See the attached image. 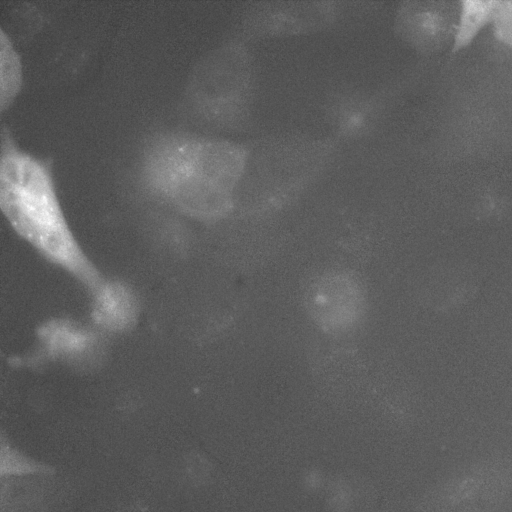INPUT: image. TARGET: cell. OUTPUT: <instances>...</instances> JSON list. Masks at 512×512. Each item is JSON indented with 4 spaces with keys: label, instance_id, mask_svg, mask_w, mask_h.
<instances>
[{
    "label": "cell",
    "instance_id": "4fadbf2b",
    "mask_svg": "<svg viewBox=\"0 0 512 512\" xmlns=\"http://www.w3.org/2000/svg\"><path fill=\"white\" fill-rule=\"evenodd\" d=\"M498 40L512 47V1H500L493 22Z\"/></svg>",
    "mask_w": 512,
    "mask_h": 512
},
{
    "label": "cell",
    "instance_id": "52a82bcc",
    "mask_svg": "<svg viewBox=\"0 0 512 512\" xmlns=\"http://www.w3.org/2000/svg\"><path fill=\"white\" fill-rule=\"evenodd\" d=\"M317 285L312 294V309L316 319L326 329H340L359 313L362 294L355 283L345 277H328Z\"/></svg>",
    "mask_w": 512,
    "mask_h": 512
},
{
    "label": "cell",
    "instance_id": "9c48e42d",
    "mask_svg": "<svg viewBox=\"0 0 512 512\" xmlns=\"http://www.w3.org/2000/svg\"><path fill=\"white\" fill-rule=\"evenodd\" d=\"M41 348L48 357L76 360L88 356L97 345L89 329L65 319H53L37 330Z\"/></svg>",
    "mask_w": 512,
    "mask_h": 512
},
{
    "label": "cell",
    "instance_id": "8fae6325",
    "mask_svg": "<svg viewBox=\"0 0 512 512\" xmlns=\"http://www.w3.org/2000/svg\"><path fill=\"white\" fill-rule=\"evenodd\" d=\"M23 82L21 57L9 34L0 29V110L14 101Z\"/></svg>",
    "mask_w": 512,
    "mask_h": 512
},
{
    "label": "cell",
    "instance_id": "3957f363",
    "mask_svg": "<svg viewBox=\"0 0 512 512\" xmlns=\"http://www.w3.org/2000/svg\"><path fill=\"white\" fill-rule=\"evenodd\" d=\"M200 119L214 129L237 132L252 120L255 68L248 42L235 36L208 54L189 88Z\"/></svg>",
    "mask_w": 512,
    "mask_h": 512
},
{
    "label": "cell",
    "instance_id": "277c9868",
    "mask_svg": "<svg viewBox=\"0 0 512 512\" xmlns=\"http://www.w3.org/2000/svg\"><path fill=\"white\" fill-rule=\"evenodd\" d=\"M343 11L331 0L257 1L242 9L237 37L252 39L309 35L331 27Z\"/></svg>",
    "mask_w": 512,
    "mask_h": 512
},
{
    "label": "cell",
    "instance_id": "30bf717a",
    "mask_svg": "<svg viewBox=\"0 0 512 512\" xmlns=\"http://www.w3.org/2000/svg\"><path fill=\"white\" fill-rule=\"evenodd\" d=\"M500 1H463L459 8L452 50L467 46L488 23L493 22Z\"/></svg>",
    "mask_w": 512,
    "mask_h": 512
},
{
    "label": "cell",
    "instance_id": "6da1fadb",
    "mask_svg": "<svg viewBox=\"0 0 512 512\" xmlns=\"http://www.w3.org/2000/svg\"><path fill=\"white\" fill-rule=\"evenodd\" d=\"M251 145L220 136L161 130L139 149L134 180L147 197L204 222L237 208Z\"/></svg>",
    "mask_w": 512,
    "mask_h": 512
},
{
    "label": "cell",
    "instance_id": "ba28073f",
    "mask_svg": "<svg viewBox=\"0 0 512 512\" xmlns=\"http://www.w3.org/2000/svg\"><path fill=\"white\" fill-rule=\"evenodd\" d=\"M91 294V319L98 328L119 333L135 325L139 306L128 285L103 280Z\"/></svg>",
    "mask_w": 512,
    "mask_h": 512
},
{
    "label": "cell",
    "instance_id": "8992f818",
    "mask_svg": "<svg viewBox=\"0 0 512 512\" xmlns=\"http://www.w3.org/2000/svg\"><path fill=\"white\" fill-rule=\"evenodd\" d=\"M326 110L335 138L355 139L374 127L382 111V100L368 92H342L331 98Z\"/></svg>",
    "mask_w": 512,
    "mask_h": 512
},
{
    "label": "cell",
    "instance_id": "7a4b0ae2",
    "mask_svg": "<svg viewBox=\"0 0 512 512\" xmlns=\"http://www.w3.org/2000/svg\"><path fill=\"white\" fill-rule=\"evenodd\" d=\"M0 208L19 237L91 292L104 280L66 219L50 166L21 149L5 130L0 151Z\"/></svg>",
    "mask_w": 512,
    "mask_h": 512
},
{
    "label": "cell",
    "instance_id": "5b68a950",
    "mask_svg": "<svg viewBox=\"0 0 512 512\" xmlns=\"http://www.w3.org/2000/svg\"><path fill=\"white\" fill-rule=\"evenodd\" d=\"M450 13L439 3L408 1L401 3L394 14V28L398 37L406 44L420 51L433 50L454 39L456 24Z\"/></svg>",
    "mask_w": 512,
    "mask_h": 512
},
{
    "label": "cell",
    "instance_id": "7c38bea8",
    "mask_svg": "<svg viewBox=\"0 0 512 512\" xmlns=\"http://www.w3.org/2000/svg\"><path fill=\"white\" fill-rule=\"evenodd\" d=\"M1 475H27V474H49L53 473V468L46 464L35 462L34 460L20 454L9 443L1 444Z\"/></svg>",
    "mask_w": 512,
    "mask_h": 512
}]
</instances>
